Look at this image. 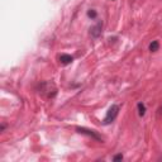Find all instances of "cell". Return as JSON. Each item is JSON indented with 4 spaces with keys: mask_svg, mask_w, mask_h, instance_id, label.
<instances>
[{
    "mask_svg": "<svg viewBox=\"0 0 162 162\" xmlns=\"http://www.w3.org/2000/svg\"><path fill=\"white\" fill-rule=\"evenodd\" d=\"M118 113H119V106H118L117 104H113L112 106L109 108L108 113H106V115H105V118H104V121H103V124H104V125H108V124H110V123H113V122L115 121V118H117Z\"/></svg>",
    "mask_w": 162,
    "mask_h": 162,
    "instance_id": "cell-1",
    "label": "cell"
},
{
    "mask_svg": "<svg viewBox=\"0 0 162 162\" xmlns=\"http://www.w3.org/2000/svg\"><path fill=\"white\" fill-rule=\"evenodd\" d=\"M76 131H77L79 133H81V134H86V135H89V137H91V138H94V139H96V141H101V138H100L99 135H98L95 132H94V131L86 129V128H80V127L76 128Z\"/></svg>",
    "mask_w": 162,
    "mask_h": 162,
    "instance_id": "cell-2",
    "label": "cell"
},
{
    "mask_svg": "<svg viewBox=\"0 0 162 162\" xmlns=\"http://www.w3.org/2000/svg\"><path fill=\"white\" fill-rule=\"evenodd\" d=\"M101 27H103V23L99 22L96 25H94V27L90 28V34H91L94 38H98V37L101 34Z\"/></svg>",
    "mask_w": 162,
    "mask_h": 162,
    "instance_id": "cell-3",
    "label": "cell"
},
{
    "mask_svg": "<svg viewBox=\"0 0 162 162\" xmlns=\"http://www.w3.org/2000/svg\"><path fill=\"white\" fill-rule=\"evenodd\" d=\"M72 61H74V57L70 56V55L63 53V55L59 56V62H61L62 65H69V63H71Z\"/></svg>",
    "mask_w": 162,
    "mask_h": 162,
    "instance_id": "cell-4",
    "label": "cell"
},
{
    "mask_svg": "<svg viewBox=\"0 0 162 162\" xmlns=\"http://www.w3.org/2000/svg\"><path fill=\"white\" fill-rule=\"evenodd\" d=\"M137 108H138V114H139L141 117H143L144 114H146V106H144L143 103H138V104H137Z\"/></svg>",
    "mask_w": 162,
    "mask_h": 162,
    "instance_id": "cell-5",
    "label": "cell"
},
{
    "mask_svg": "<svg viewBox=\"0 0 162 162\" xmlns=\"http://www.w3.org/2000/svg\"><path fill=\"white\" fill-rule=\"evenodd\" d=\"M158 48H160V43L157 41H153L152 43L149 45V51H151V52H156Z\"/></svg>",
    "mask_w": 162,
    "mask_h": 162,
    "instance_id": "cell-6",
    "label": "cell"
},
{
    "mask_svg": "<svg viewBox=\"0 0 162 162\" xmlns=\"http://www.w3.org/2000/svg\"><path fill=\"white\" fill-rule=\"evenodd\" d=\"M96 15H98V13L95 12V10H92V9H90L89 12H88V16H90V18H96Z\"/></svg>",
    "mask_w": 162,
    "mask_h": 162,
    "instance_id": "cell-7",
    "label": "cell"
},
{
    "mask_svg": "<svg viewBox=\"0 0 162 162\" xmlns=\"http://www.w3.org/2000/svg\"><path fill=\"white\" fill-rule=\"evenodd\" d=\"M123 160V156L122 155H117V156H114V158H113V161H122Z\"/></svg>",
    "mask_w": 162,
    "mask_h": 162,
    "instance_id": "cell-8",
    "label": "cell"
},
{
    "mask_svg": "<svg viewBox=\"0 0 162 162\" xmlns=\"http://www.w3.org/2000/svg\"><path fill=\"white\" fill-rule=\"evenodd\" d=\"M4 129H5V125H4V124H3V125H2V128H0V131H2V132H3V131H4Z\"/></svg>",
    "mask_w": 162,
    "mask_h": 162,
    "instance_id": "cell-9",
    "label": "cell"
},
{
    "mask_svg": "<svg viewBox=\"0 0 162 162\" xmlns=\"http://www.w3.org/2000/svg\"><path fill=\"white\" fill-rule=\"evenodd\" d=\"M161 112H162V108H161Z\"/></svg>",
    "mask_w": 162,
    "mask_h": 162,
    "instance_id": "cell-10",
    "label": "cell"
}]
</instances>
